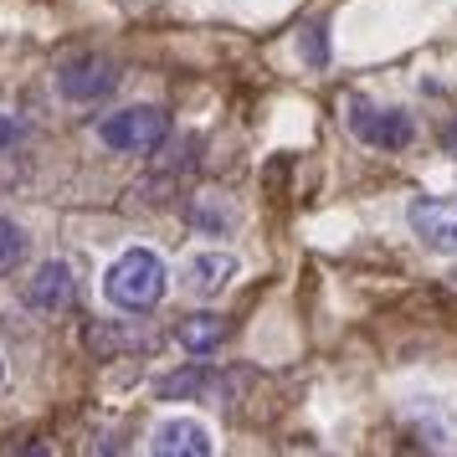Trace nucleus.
Listing matches in <instances>:
<instances>
[{"instance_id":"1","label":"nucleus","mask_w":457,"mask_h":457,"mask_svg":"<svg viewBox=\"0 0 457 457\" xmlns=\"http://www.w3.org/2000/svg\"><path fill=\"white\" fill-rule=\"evenodd\" d=\"M170 293V268L154 257L149 247H129L119 252L104 272V298L119 313H149L160 309Z\"/></svg>"},{"instance_id":"2","label":"nucleus","mask_w":457,"mask_h":457,"mask_svg":"<svg viewBox=\"0 0 457 457\" xmlns=\"http://www.w3.org/2000/svg\"><path fill=\"white\" fill-rule=\"evenodd\" d=\"M170 139V113L154 104H129L98 119V145L113 154H154Z\"/></svg>"},{"instance_id":"3","label":"nucleus","mask_w":457,"mask_h":457,"mask_svg":"<svg viewBox=\"0 0 457 457\" xmlns=\"http://www.w3.org/2000/svg\"><path fill=\"white\" fill-rule=\"evenodd\" d=\"M119 78H124L119 62L104 57V52H72V57H62L57 72H52L62 104H104L108 93L119 87Z\"/></svg>"},{"instance_id":"4","label":"nucleus","mask_w":457,"mask_h":457,"mask_svg":"<svg viewBox=\"0 0 457 457\" xmlns=\"http://www.w3.org/2000/svg\"><path fill=\"white\" fill-rule=\"evenodd\" d=\"M345 124H350V134L360 139V145H370V149H406L416 139L411 113L386 108V104H370V98H350Z\"/></svg>"},{"instance_id":"5","label":"nucleus","mask_w":457,"mask_h":457,"mask_svg":"<svg viewBox=\"0 0 457 457\" xmlns=\"http://www.w3.org/2000/svg\"><path fill=\"white\" fill-rule=\"evenodd\" d=\"M406 227L427 252L457 257V195H416L406 206Z\"/></svg>"},{"instance_id":"6","label":"nucleus","mask_w":457,"mask_h":457,"mask_svg":"<svg viewBox=\"0 0 457 457\" xmlns=\"http://www.w3.org/2000/svg\"><path fill=\"white\" fill-rule=\"evenodd\" d=\"M72 303H78V268L67 257H46L42 268L26 278V309L57 319V313H72Z\"/></svg>"},{"instance_id":"7","label":"nucleus","mask_w":457,"mask_h":457,"mask_svg":"<svg viewBox=\"0 0 457 457\" xmlns=\"http://www.w3.org/2000/svg\"><path fill=\"white\" fill-rule=\"evenodd\" d=\"M180 288L190 293V298H221V293L242 278V262L231 257V252H216V247H201L190 252L186 262H180Z\"/></svg>"},{"instance_id":"8","label":"nucleus","mask_w":457,"mask_h":457,"mask_svg":"<svg viewBox=\"0 0 457 457\" xmlns=\"http://www.w3.org/2000/svg\"><path fill=\"white\" fill-rule=\"evenodd\" d=\"M149 453L154 457H211L216 453V436H211V427H201L195 416H165V421L149 432Z\"/></svg>"},{"instance_id":"9","label":"nucleus","mask_w":457,"mask_h":457,"mask_svg":"<svg viewBox=\"0 0 457 457\" xmlns=\"http://www.w3.org/2000/svg\"><path fill=\"white\" fill-rule=\"evenodd\" d=\"M406 421H416V427H421L427 447H453V442H457V421H453V411H447L442 401H432V395L411 401V406H406Z\"/></svg>"},{"instance_id":"10","label":"nucleus","mask_w":457,"mask_h":457,"mask_svg":"<svg viewBox=\"0 0 457 457\" xmlns=\"http://www.w3.org/2000/svg\"><path fill=\"white\" fill-rule=\"evenodd\" d=\"M211 391V365H201V354L190 360V365H180V370H170L154 380V395L160 401H195V395Z\"/></svg>"},{"instance_id":"11","label":"nucleus","mask_w":457,"mask_h":457,"mask_svg":"<svg viewBox=\"0 0 457 457\" xmlns=\"http://www.w3.org/2000/svg\"><path fill=\"white\" fill-rule=\"evenodd\" d=\"M175 339H180V350H190V354H211L227 339V324H221L216 313H190V319H180Z\"/></svg>"},{"instance_id":"12","label":"nucleus","mask_w":457,"mask_h":457,"mask_svg":"<svg viewBox=\"0 0 457 457\" xmlns=\"http://www.w3.org/2000/svg\"><path fill=\"white\" fill-rule=\"evenodd\" d=\"M139 345H145V339L119 329V324H93V329H87V350H98L104 360H113V354H124V350H139Z\"/></svg>"},{"instance_id":"13","label":"nucleus","mask_w":457,"mask_h":457,"mask_svg":"<svg viewBox=\"0 0 457 457\" xmlns=\"http://www.w3.org/2000/svg\"><path fill=\"white\" fill-rule=\"evenodd\" d=\"M21 262H26V231L11 216H0V272H16Z\"/></svg>"},{"instance_id":"14","label":"nucleus","mask_w":457,"mask_h":457,"mask_svg":"<svg viewBox=\"0 0 457 457\" xmlns=\"http://www.w3.org/2000/svg\"><path fill=\"white\" fill-rule=\"evenodd\" d=\"M303 57H309V62H324V26H309V37H303Z\"/></svg>"},{"instance_id":"15","label":"nucleus","mask_w":457,"mask_h":457,"mask_svg":"<svg viewBox=\"0 0 457 457\" xmlns=\"http://www.w3.org/2000/svg\"><path fill=\"white\" fill-rule=\"evenodd\" d=\"M16 139H21V124H16L11 113H0V149H11Z\"/></svg>"},{"instance_id":"16","label":"nucleus","mask_w":457,"mask_h":457,"mask_svg":"<svg viewBox=\"0 0 457 457\" xmlns=\"http://www.w3.org/2000/svg\"><path fill=\"white\" fill-rule=\"evenodd\" d=\"M447 154H457V124L447 129Z\"/></svg>"},{"instance_id":"17","label":"nucleus","mask_w":457,"mask_h":457,"mask_svg":"<svg viewBox=\"0 0 457 457\" xmlns=\"http://www.w3.org/2000/svg\"><path fill=\"white\" fill-rule=\"evenodd\" d=\"M0 386H5V360H0Z\"/></svg>"}]
</instances>
